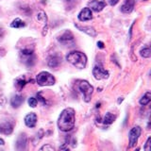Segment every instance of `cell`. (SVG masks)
Masks as SVG:
<instances>
[{"mask_svg": "<svg viewBox=\"0 0 151 151\" xmlns=\"http://www.w3.org/2000/svg\"><path fill=\"white\" fill-rule=\"evenodd\" d=\"M139 150H140L139 148H137V150H136V151H139Z\"/></svg>", "mask_w": 151, "mask_h": 151, "instance_id": "obj_33", "label": "cell"}, {"mask_svg": "<svg viewBox=\"0 0 151 151\" xmlns=\"http://www.w3.org/2000/svg\"><path fill=\"white\" fill-rule=\"evenodd\" d=\"M24 103V97L20 94H16V96H14L12 97L11 99V105L12 106V108H19L22 104Z\"/></svg>", "mask_w": 151, "mask_h": 151, "instance_id": "obj_15", "label": "cell"}, {"mask_svg": "<svg viewBox=\"0 0 151 151\" xmlns=\"http://www.w3.org/2000/svg\"><path fill=\"white\" fill-rule=\"evenodd\" d=\"M144 1H146V0H144Z\"/></svg>", "mask_w": 151, "mask_h": 151, "instance_id": "obj_35", "label": "cell"}, {"mask_svg": "<svg viewBox=\"0 0 151 151\" xmlns=\"http://www.w3.org/2000/svg\"><path fill=\"white\" fill-rule=\"evenodd\" d=\"M0 151H3V150H2V149H0Z\"/></svg>", "mask_w": 151, "mask_h": 151, "instance_id": "obj_34", "label": "cell"}, {"mask_svg": "<svg viewBox=\"0 0 151 151\" xmlns=\"http://www.w3.org/2000/svg\"><path fill=\"white\" fill-rule=\"evenodd\" d=\"M76 113L72 108H66L61 111L58 119V127L63 132L71 131L75 127Z\"/></svg>", "mask_w": 151, "mask_h": 151, "instance_id": "obj_1", "label": "cell"}, {"mask_svg": "<svg viewBox=\"0 0 151 151\" xmlns=\"http://www.w3.org/2000/svg\"><path fill=\"white\" fill-rule=\"evenodd\" d=\"M109 3H110V5H111V6H114V5H116L118 2H119V0H108Z\"/></svg>", "mask_w": 151, "mask_h": 151, "instance_id": "obj_28", "label": "cell"}, {"mask_svg": "<svg viewBox=\"0 0 151 151\" xmlns=\"http://www.w3.org/2000/svg\"><path fill=\"white\" fill-rule=\"evenodd\" d=\"M115 119H116V116L114 114H112L111 112H107L105 114V116H104V118H103V124L111 125L115 121Z\"/></svg>", "mask_w": 151, "mask_h": 151, "instance_id": "obj_17", "label": "cell"}, {"mask_svg": "<svg viewBox=\"0 0 151 151\" xmlns=\"http://www.w3.org/2000/svg\"><path fill=\"white\" fill-rule=\"evenodd\" d=\"M27 83V80H26L25 77H19L15 79V81H14L15 87L19 90V91H21V90L25 87V85Z\"/></svg>", "mask_w": 151, "mask_h": 151, "instance_id": "obj_18", "label": "cell"}, {"mask_svg": "<svg viewBox=\"0 0 151 151\" xmlns=\"http://www.w3.org/2000/svg\"><path fill=\"white\" fill-rule=\"evenodd\" d=\"M61 63V58L58 54H54L51 55L48 60H47V64L50 68H56Z\"/></svg>", "mask_w": 151, "mask_h": 151, "instance_id": "obj_13", "label": "cell"}, {"mask_svg": "<svg viewBox=\"0 0 151 151\" xmlns=\"http://www.w3.org/2000/svg\"><path fill=\"white\" fill-rule=\"evenodd\" d=\"M78 89L82 93L84 96L85 102H90L92 97V94L93 93V88L87 80H79L78 81Z\"/></svg>", "mask_w": 151, "mask_h": 151, "instance_id": "obj_4", "label": "cell"}, {"mask_svg": "<svg viewBox=\"0 0 151 151\" xmlns=\"http://www.w3.org/2000/svg\"><path fill=\"white\" fill-rule=\"evenodd\" d=\"M93 75L96 79H104V78H109V72L107 70L104 69L101 65L96 66V67L93 69Z\"/></svg>", "mask_w": 151, "mask_h": 151, "instance_id": "obj_9", "label": "cell"}, {"mask_svg": "<svg viewBox=\"0 0 151 151\" xmlns=\"http://www.w3.org/2000/svg\"><path fill=\"white\" fill-rule=\"evenodd\" d=\"M140 55L143 57V58H150V55H151V52H150V47L146 46V47H144L143 49H141L140 51Z\"/></svg>", "mask_w": 151, "mask_h": 151, "instance_id": "obj_22", "label": "cell"}, {"mask_svg": "<svg viewBox=\"0 0 151 151\" xmlns=\"http://www.w3.org/2000/svg\"><path fill=\"white\" fill-rule=\"evenodd\" d=\"M37 20L39 22H42L45 24V26L47 27V17H46V14L45 13V12L40 11L37 14Z\"/></svg>", "mask_w": 151, "mask_h": 151, "instance_id": "obj_20", "label": "cell"}, {"mask_svg": "<svg viewBox=\"0 0 151 151\" xmlns=\"http://www.w3.org/2000/svg\"><path fill=\"white\" fill-rule=\"evenodd\" d=\"M58 41L60 44L63 45H70L75 42V37L70 30H66L60 37H58Z\"/></svg>", "mask_w": 151, "mask_h": 151, "instance_id": "obj_6", "label": "cell"}, {"mask_svg": "<svg viewBox=\"0 0 151 151\" xmlns=\"http://www.w3.org/2000/svg\"><path fill=\"white\" fill-rule=\"evenodd\" d=\"M97 46H98L100 49H103V48H104V44H103L102 42H97Z\"/></svg>", "mask_w": 151, "mask_h": 151, "instance_id": "obj_29", "label": "cell"}, {"mask_svg": "<svg viewBox=\"0 0 151 151\" xmlns=\"http://www.w3.org/2000/svg\"><path fill=\"white\" fill-rule=\"evenodd\" d=\"M78 17V20L81 21V22H86V21L91 20V19L93 18L92 11L89 8H84L82 11L79 12Z\"/></svg>", "mask_w": 151, "mask_h": 151, "instance_id": "obj_11", "label": "cell"}, {"mask_svg": "<svg viewBox=\"0 0 151 151\" xmlns=\"http://www.w3.org/2000/svg\"><path fill=\"white\" fill-rule=\"evenodd\" d=\"M75 26L77 27L79 30L85 32L86 34H88L90 36H92V37H96V29H94L93 27H80V26L78 25V24H76Z\"/></svg>", "mask_w": 151, "mask_h": 151, "instance_id": "obj_16", "label": "cell"}, {"mask_svg": "<svg viewBox=\"0 0 151 151\" xmlns=\"http://www.w3.org/2000/svg\"><path fill=\"white\" fill-rule=\"evenodd\" d=\"M37 98H38V100L39 101H41L42 104H45L46 103V101H45V99L42 96V93H37Z\"/></svg>", "mask_w": 151, "mask_h": 151, "instance_id": "obj_27", "label": "cell"}, {"mask_svg": "<svg viewBox=\"0 0 151 151\" xmlns=\"http://www.w3.org/2000/svg\"><path fill=\"white\" fill-rule=\"evenodd\" d=\"M142 133V129L140 127H132L129 131V147H134L138 142L139 137Z\"/></svg>", "mask_w": 151, "mask_h": 151, "instance_id": "obj_5", "label": "cell"}, {"mask_svg": "<svg viewBox=\"0 0 151 151\" xmlns=\"http://www.w3.org/2000/svg\"><path fill=\"white\" fill-rule=\"evenodd\" d=\"M33 54H34V51L30 48H25L21 50V57H29Z\"/></svg>", "mask_w": 151, "mask_h": 151, "instance_id": "obj_23", "label": "cell"}, {"mask_svg": "<svg viewBox=\"0 0 151 151\" xmlns=\"http://www.w3.org/2000/svg\"><path fill=\"white\" fill-rule=\"evenodd\" d=\"M36 81L39 86H52L56 82V79L53 75L48 72H41L36 77Z\"/></svg>", "mask_w": 151, "mask_h": 151, "instance_id": "obj_3", "label": "cell"}, {"mask_svg": "<svg viewBox=\"0 0 151 151\" xmlns=\"http://www.w3.org/2000/svg\"><path fill=\"white\" fill-rule=\"evenodd\" d=\"M14 124L12 121H5L0 123V133L5 135H11L13 131Z\"/></svg>", "mask_w": 151, "mask_h": 151, "instance_id": "obj_8", "label": "cell"}, {"mask_svg": "<svg viewBox=\"0 0 151 151\" xmlns=\"http://www.w3.org/2000/svg\"><path fill=\"white\" fill-rule=\"evenodd\" d=\"M123 100H124V98H119V99H118V104H120Z\"/></svg>", "mask_w": 151, "mask_h": 151, "instance_id": "obj_30", "label": "cell"}, {"mask_svg": "<svg viewBox=\"0 0 151 151\" xmlns=\"http://www.w3.org/2000/svg\"><path fill=\"white\" fill-rule=\"evenodd\" d=\"M100 105H101L100 103H97V104H96V108H99V107H100Z\"/></svg>", "mask_w": 151, "mask_h": 151, "instance_id": "obj_31", "label": "cell"}, {"mask_svg": "<svg viewBox=\"0 0 151 151\" xmlns=\"http://www.w3.org/2000/svg\"><path fill=\"white\" fill-rule=\"evenodd\" d=\"M37 120L38 117L36 115V113L30 112L25 117V124L28 127H34L37 124Z\"/></svg>", "mask_w": 151, "mask_h": 151, "instance_id": "obj_12", "label": "cell"}, {"mask_svg": "<svg viewBox=\"0 0 151 151\" xmlns=\"http://www.w3.org/2000/svg\"><path fill=\"white\" fill-rule=\"evenodd\" d=\"M37 104H38V100L36 98L30 97L29 99H28V105H29L31 108H35L37 106Z\"/></svg>", "mask_w": 151, "mask_h": 151, "instance_id": "obj_25", "label": "cell"}, {"mask_svg": "<svg viewBox=\"0 0 151 151\" xmlns=\"http://www.w3.org/2000/svg\"><path fill=\"white\" fill-rule=\"evenodd\" d=\"M144 148L145 151H151V137H148L147 138V141H146Z\"/></svg>", "mask_w": 151, "mask_h": 151, "instance_id": "obj_26", "label": "cell"}, {"mask_svg": "<svg viewBox=\"0 0 151 151\" xmlns=\"http://www.w3.org/2000/svg\"><path fill=\"white\" fill-rule=\"evenodd\" d=\"M66 60L69 63L74 65L78 69H83L86 67L87 57L84 53L79 51H73L66 56Z\"/></svg>", "mask_w": 151, "mask_h": 151, "instance_id": "obj_2", "label": "cell"}, {"mask_svg": "<svg viewBox=\"0 0 151 151\" xmlns=\"http://www.w3.org/2000/svg\"><path fill=\"white\" fill-rule=\"evenodd\" d=\"M39 151H55V149L53 146L50 145H45L42 146Z\"/></svg>", "mask_w": 151, "mask_h": 151, "instance_id": "obj_24", "label": "cell"}, {"mask_svg": "<svg viewBox=\"0 0 151 151\" xmlns=\"http://www.w3.org/2000/svg\"><path fill=\"white\" fill-rule=\"evenodd\" d=\"M16 151H27V137L26 133H20L15 144Z\"/></svg>", "mask_w": 151, "mask_h": 151, "instance_id": "obj_7", "label": "cell"}, {"mask_svg": "<svg viewBox=\"0 0 151 151\" xmlns=\"http://www.w3.org/2000/svg\"><path fill=\"white\" fill-rule=\"evenodd\" d=\"M135 6V0H126L125 3L121 7V12L124 13H130L133 11Z\"/></svg>", "mask_w": 151, "mask_h": 151, "instance_id": "obj_14", "label": "cell"}, {"mask_svg": "<svg viewBox=\"0 0 151 151\" xmlns=\"http://www.w3.org/2000/svg\"><path fill=\"white\" fill-rule=\"evenodd\" d=\"M150 101H151V93L146 92L144 96H142V98L140 99L139 103L142 106H145V105H147V104H149Z\"/></svg>", "mask_w": 151, "mask_h": 151, "instance_id": "obj_19", "label": "cell"}, {"mask_svg": "<svg viewBox=\"0 0 151 151\" xmlns=\"http://www.w3.org/2000/svg\"><path fill=\"white\" fill-rule=\"evenodd\" d=\"M89 7L91 8L90 9H93V12H99L106 7V3L104 1H98V0H92L89 2Z\"/></svg>", "mask_w": 151, "mask_h": 151, "instance_id": "obj_10", "label": "cell"}, {"mask_svg": "<svg viewBox=\"0 0 151 151\" xmlns=\"http://www.w3.org/2000/svg\"><path fill=\"white\" fill-rule=\"evenodd\" d=\"M65 1H67V2H70V1H73V0H65Z\"/></svg>", "mask_w": 151, "mask_h": 151, "instance_id": "obj_32", "label": "cell"}, {"mask_svg": "<svg viewBox=\"0 0 151 151\" xmlns=\"http://www.w3.org/2000/svg\"><path fill=\"white\" fill-rule=\"evenodd\" d=\"M25 26H26L25 22H23L21 19H19V18H16L15 20H13L12 23L11 24V27L13 28H20V27H24Z\"/></svg>", "mask_w": 151, "mask_h": 151, "instance_id": "obj_21", "label": "cell"}]
</instances>
